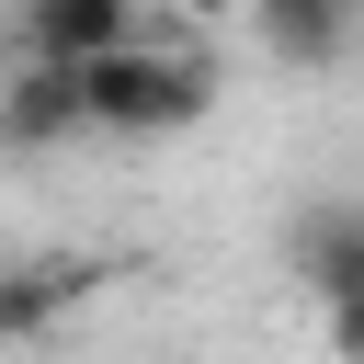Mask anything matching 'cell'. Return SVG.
<instances>
[{"label": "cell", "mask_w": 364, "mask_h": 364, "mask_svg": "<svg viewBox=\"0 0 364 364\" xmlns=\"http://www.w3.org/2000/svg\"><path fill=\"white\" fill-rule=\"evenodd\" d=\"M91 296H102V262L91 250H23V262H0V353L57 341Z\"/></svg>", "instance_id": "2"}, {"label": "cell", "mask_w": 364, "mask_h": 364, "mask_svg": "<svg viewBox=\"0 0 364 364\" xmlns=\"http://www.w3.org/2000/svg\"><path fill=\"white\" fill-rule=\"evenodd\" d=\"M284 273H296L318 307L364 296V205H307V216L284 228Z\"/></svg>", "instance_id": "4"}, {"label": "cell", "mask_w": 364, "mask_h": 364, "mask_svg": "<svg viewBox=\"0 0 364 364\" xmlns=\"http://www.w3.org/2000/svg\"><path fill=\"white\" fill-rule=\"evenodd\" d=\"M68 136H91L80 68H68V57H23V68L0 80V148H68Z\"/></svg>", "instance_id": "3"}, {"label": "cell", "mask_w": 364, "mask_h": 364, "mask_svg": "<svg viewBox=\"0 0 364 364\" xmlns=\"http://www.w3.org/2000/svg\"><path fill=\"white\" fill-rule=\"evenodd\" d=\"M318 330H330V364H364V296H341V307H318Z\"/></svg>", "instance_id": "7"}, {"label": "cell", "mask_w": 364, "mask_h": 364, "mask_svg": "<svg viewBox=\"0 0 364 364\" xmlns=\"http://www.w3.org/2000/svg\"><path fill=\"white\" fill-rule=\"evenodd\" d=\"M182 11H193V23H239L250 0H182Z\"/></svg>", "instance_id": "8"}, {"label": "cell", "mask_w": 364, "mask_h": 364, "mask_svg": "<svg viewBox=\"0 0 364 364\" xmlns=\"http://www.w3.org/2000/svg\"><path fill=\"white\" fill-rule=\"evenodd\" d=\"M11 11H23V57H68V68H91V57L136 46V0H11Z\"/></svg>", "instance_id": "5"}, {"label": "cell", "mask_w": 364, "mask_h": 364, "mask_svg": "<svg viewBox=\"0 0 364 364\" xmlns=\"http://www.w3.org/2000/svg\"><path fill=\"white\" fill-rule=\"evenodd\" d=\"M91 91V136H171V125H205L216 114V57L205 46H114L80 68Z\"/></svg>", "instance_id": "1"}, {"label": "cell", "mask_w": 364, "mask_h": 364, "mask_svg": "<svg viewBox=\"0 0 364 364\" xmlns=\"http://www.w3.org/2000/svg\"><path fill=\"white\" fill-rule=\"evenodd\" d=\"M239 23L262 34V57H273V68H330V57L364 34V0H250Z\"/></svg>", "instance_id": "6"}]
</instances>
